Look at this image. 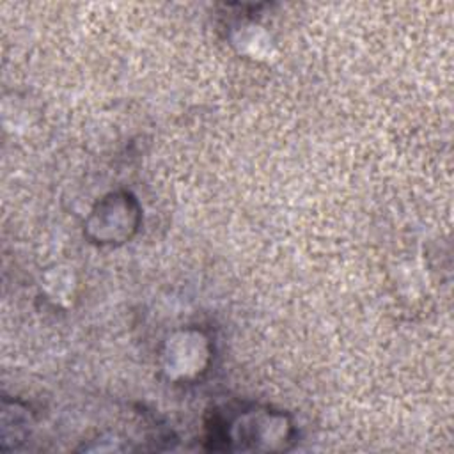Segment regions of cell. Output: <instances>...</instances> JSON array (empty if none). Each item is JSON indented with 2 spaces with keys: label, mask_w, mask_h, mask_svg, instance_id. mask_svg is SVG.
Returning a JSON list of instances; mask_svg holds the SVG:
<instances>
[{
  "label": "cell",
  "mask_w": 454,
  "mask_h": 454,
  "mask_svg": "<svg viewBox=\"0 0 454 454\" xmlns=\"http://www.w3.org/2000/svg\"><path fill=\"white\" fill-rule=\"evenodd\" d=\"M218 422H213L207 440L215 450H286L293 442L289 420L268 410H245Z\"/></svg>",
  "instance_id": "obj_1"
}]
</instances>
